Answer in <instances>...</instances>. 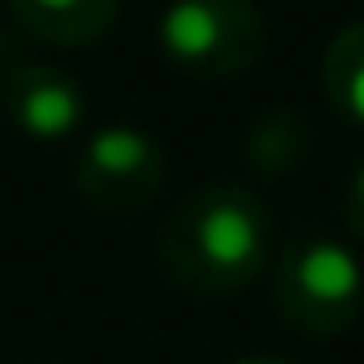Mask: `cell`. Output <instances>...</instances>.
Instances as JSON below:
<instances>
[{
    "mask_svg": "<svg viewBox=\"0 0 364 364\" xmlns=\"http://www.w3.org/2000/svg\"><path fill=\"white\" fill-rule=\"evenodd\" d=\"M161 267L189 295H235L277 254V222L254 189L235 180L198 185L176 203L157 235Z\"/></svg>",
    "mask_w": 364,
    "mask_h": 364,
    "instance_id": "1",
    "label": "cell"
},
{
    "mask_svg": "<svg viewBox=\"0 0 364 364\" xmlns=\"http://www.w3.org/2000/svg\"><path fill=\"white\" fill-rule=\"evenodd\" d=\"M272 304L300 337H341L364 304L360 258L332 235H300L272 263Z\"/></svg>",
    "mask_w": 364,
    "mask_h": 364,
    "instance_id": "2",
    "label": "cell"
},
{
    "mask_svg": "<svg viewBox=\"0 0 364 364\" xmlns=\"http://www.w3.org/2000/svg\"><path fill=\"white\" fill-rule=\"evenodd\" d=\"M157 42L189 79H235L263 55L267 18L254 0H171L161 9Z\"/></svg>",
    "mask_w": 364,
    "mask_h": 364,
    "instance_id": "3",
    "label": "cell"
},
{
    "mask_svg": "<svg viewBox=\"0 0 364 364\" xmlns=\"http://www.w3.org/2000/svg\"><path fill=\"white\" fill-rule=\"evenodd\" d=\"M166 185V152L148 129L102 124L74 157V189L92 213L129 217L148 208Z\"/></svg>",
    "mask_w": 364,
    "mask_h": 364,
    "instance_id": "4",
    "label": "cell"
},
{
    "mask_svg": "<svg viewBox=\"0 0 364 364\" xmlns=\"http://www.w3.org/2000/svg\"><path fill=\"white\" fill-rule=\"evenodd\" d=\"M83 111H88L83 88L51 65H18L5 83V116L33 143L70 139L83 124Z\"/></svg>",
    "mask_w": 364,
    "mask_h": 364,
    "instance_id": "5",
    "label": "cell"
},
{
    "mask_svg": "<svg viewBox=\"0 0 364 364\" xmlns=\"http://www.w3.org/2000/svg\"><path fill=\"white\" fill-rule=\"evenodd\" d=\"M18 33L46 46H88L111 33L120 0H9Z\"/></svg>",
    "mask_w": 364,
    "mask_h": 364,
    "instance_id": "6",
    "label": "cell"
},
{
    "mask_svg": "<svg viewBox=\"0 0 364 364\" xmlns=\"http://www.w3.org/2000/svg\"><path fill=\"white\" fill-rule=\"evenodd\" d=\"M245 166L258 176L277 180L300 171V161L309 157V120L295 107H263L245 129Z\"/></svg>",
    "mask_w": 364,
    "mask_h": 364,
    "instance_id": "7",
    "label": "cell"
},
{
    "mask_svg": "<svg viewBox=\"0 0 364 364\" xmlns=\"http://www.w3.org/2000/svg\"><path fill=\"white\" fill-rule=\"evenodd\" d=\"M323 92L332 111L350 124H364V18L346 23L323 51Z\"/></svg>",
    "mask_w": 364,
    "mask_h": 364,
    "instance_id": "8",
    "label": "cell"
},
{
    "mask_svg": "<svg viewBox=\"0 0 364 364\" xmlns=\"http://www.w3.org/2000/svg\"><path fill=\"white\" fill-rule=\"evenodd\" d=\"M346 231L364 240V161L355 166V176H350V189H346Z\"/></svg>",
    "mask_w": 364,
    "mask_h": 364,
    "instance_id": "9",
    "label": "cell"
},
{
    "mask_svg": "<svg viewBox=\"0 0 364 364\" xmlns=\"http://www.w3.org/2000/svg\"><path fill=\"white\" fill-rule=\"evenodd\" d=\"M231 364H300V360H286V355H240Z\"/></svg>",
    "mask_w": 364,
    "mask_h": 364,
    "instance_id": "10",
    "label": "cell"
},
{
    "mask_svg": "<svg viewBox=\"0 0 364 364\" xmlns=\"http://www.w3.org/2000/svg\"><path fill=\"white\" fill-rule=\"evenodd\" d=\"M0 60H5V51H0Z\"/></svg>",
    "mask_w": 364,
    "mask_h": 364,
    "instance_id": "11",
    "label": "cell"
}]
</instances>
